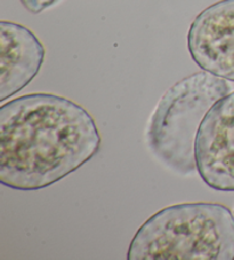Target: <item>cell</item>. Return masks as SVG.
Masks as SVG:
<instances>
[{
  "label": "cell",
  "instance_id": "6",
  "mask_svg": "<svg viewBox=\"0 0 234 260\" xmlns=\"http://www.w3.org/2000/svg\"><path fill=\"white\" fill-rule=\"evenodd\" d=\"M45 60V48L32 31L14 22H0V101L32 82Z\"/></svg>",
  "mask_w": 234,
  "mask_h": 260
},
{
  "label": "cell",
  "instance_id": "5",
  "mask_svg": "<svg viewBox=\"0 0 234 260\" xmlns=\"http://www.w3.org/2000/svg\"><path fill=\"white\" fill-rule=\"evenodd\" d=\"M187 48L199 68L234 82V0H220L198 14Z\"/></svg>",
  "mask_w": 234,
  "mask_h": 260
},
{
  "label": "cell",
  "instance_id": "3",
  "mask_svg": "<svg viewBox=\"0 0 234 260\" xmlns=\"http://www.w3.org/2000/svg\"><path fill=\"white\" fill-rule=\"evenodd\" d=\"M226 79L197 73L173 85L157 105L147 127L152 154L181 176L196 172V139L202 120L229 93Z\"/></svg>",
  "mask_w": 234,
  "mask_h": 260
},
{
  "label": "cell",
  "instance_id": "1",
  "mask_svg": "<svg viewBox=\"0 0 234 260\" xmlns=\"http://www.w3.org/2000/svg\"><path fill=\"white\" fill-rule=\"evenodd\" d=\"M101 134L88 111L55 94L32 93L0 107V182L40 190L97 154Z\"/></svg>",
  "mask_w": 234,
  "mask_h": 260
},
{
  "label": "cell",
  "instance_id": "4",
  "mask_svg": "<svg viewBox=\"0 0 234 260\" xmlns=\"http://www.w3.org/2000/svg\"><path fill=\"white\" fill-rule=\"evenodd\" d=\"M197 171L207 186L234 191V92L216 102L196 139Z\"/></svg>",
  "mask_w": 234,
  "mask_h": 260
},
{
  "label": "cell",
  "instance_id": "2",
  "mask_svg": "<svg viewBox=\"0 0 234 260\" xmlns=\"http://www.w3.org/2000/svg\"><path fill=\"white\" fill-rule=\"evenodd\" d=\"M129 260H233L234 216L218 203H182L160 210L130 242Z\"/></svg>",
  "mask_w": 234,
  "mask_h": 260
},
{
  "label": "cell",
  "instance_id": "7",
  "mask_svg": "<svg viewBox=\"0 0 234 260\" xmlns=\"http://www.w3.org/2000/svg\"><path fill=\"white\" fill-rule=\"evenodd\" d=\"M56 0H21L22 5L25 7V10L33 13V14H39L44 10H46L53 4H55Z\"/></svg>",
  "mask_w": 234,
  "mask_h": 260
}]
</instances>
